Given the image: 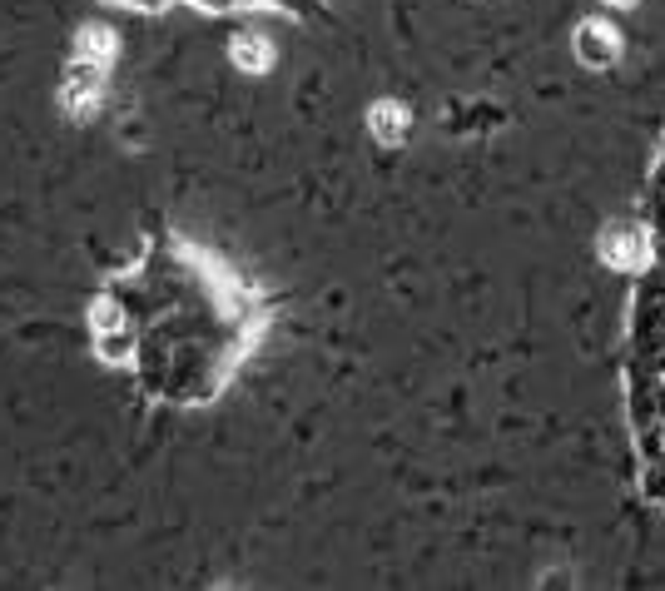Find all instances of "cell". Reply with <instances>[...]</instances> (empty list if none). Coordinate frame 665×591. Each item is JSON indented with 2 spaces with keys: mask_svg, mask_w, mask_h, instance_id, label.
I'll list each match as a JSON object with an SVG mask.
<instances>
[{
  "mask_svg": "<svg viewBox=\"0 0 665 591\" xmlns=\"http://www.w3.org/2000/svg\"><path fill=\"white\" fill-rule=\"evenodd\" d=\"M576 55H581V65L606 70V65L621 60V35H616L606 20H586V25L576 30Z\"/></svg>",
  "mask_w": 665,
  "mask_h": 591,
  "instance_id": "1",
  "label": "cell"
},
{
  "mask_svg": "<svg viewBox=\"0 0 665 591\" xmlns=\"http://www.w3.org/2000/svg\"><path fill=\"white\" fill-rule=\"evenodd\" d=\"M601 254H606V264H616V269H641L646 254H651V244H646L641 229L621 224V229H606V234H601Z\"/></svg>",
  "mask_w": 665,
  "mask_h": 591,
  "instance_id": "2",
  "label": "cell"
},
{
  "mask_svg": "<svg viewBox=\"0 0 665 591\" xmlns=\"http://www.w3.org/2000/svg\"><path fill=\"white\" fill-rule=\"evenodd\" d=\"M611 5H636V0H611Z\"/></svg>",
  "mask_w": 665,
  "mask_h": 591,
  "instance_id": "3",
  "label": "cell"
}]
</instances>
